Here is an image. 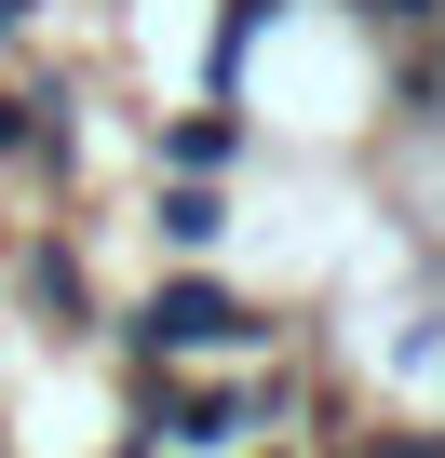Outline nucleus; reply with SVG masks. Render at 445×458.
<instances>
[{"mask_svg":"<svg viewBox=\"0 0 445 458\" xmlns=\"http://www.w3.org/2000/svg\"><path fill=\"white\" fill-rule=\"evenodd\" d=\"M189 351H270V324L230 297V284H162L149 310H135V364H189Z\"/></svg>","mask_w":445,"mask_h":458,"instance_id":"obj_1","label":"nucleus"},{"mask_svg":"<svg viewBox=\"0 0 445 458\" xmlns=\"http://www.w3.org/2000/svg\"><path fill=\"white\" fill-rule=\"evenodd\" d=\"M135 404H149L162 445H257V418H284V377H257V391H189L175 364H135Z\"/></svg>","mask_w":445,"mask_h":458,"instance_id":"obj_2","label":"nucleus"},{"mask_svg":"<svg viewBox=\"0 0 445 458\" xmlns=\"http://www.w3.org/2000/svg\"><path fill=\"white\" fill-rule=\"evenodd\" d=\"M162 162H175V175H230V162H244V122H230V108H189V122L162 135Z\"/></svg>","mask_w":445,"mask_h":458,"instance_id":"obj_3","label":"nucleus"},{"mask_svg":"<svg viewBox=\"0 0 445 458\" xmlns=\"http://www.w3.org/2000/svg\"><path fill=\"white\" fill-rule=\"evenodd\" d=\"M257 28H270V0H230V14H216V81H244V55H257Z\"/></svg>","mask_w":445,"mask_h":458,"instance_id":"obj_4","label":"nucleus"},{"mask_svg":"<svg viewBox=\"0 0 445 458\" xmlns=\"http://www.w3.org/2000/svg\"><path fill=\"white\" fill-rule=\"evenodd\" d=\"M162 229H175V243H216V189H202V175H175V202H162Z\"/></svg>","mask_w":445,"mask_h":458,"instance_id":"obj_5","label":"nucleus"},{"mask_svg":"<svg viewBox=\"0 0 445 458\" xmlns=\"http://www.w3.org/2000/svg\"><path fill=\"white\" fill-rule=\"evenodd\" d=\"M418 458H445V431H432V445H418Z\"/></svg>","mask_w":445,"mask_h":458,"instance_id":"obj_6","label":"nucleus"},{"mask_svg":"<svg viewBox=\"0 0 445 458\" xmlns=\"http://www.w3.org/2000/svg\"><path fill=\"white\" fill-rule=\"evenodd\" d=\"M432 108H445V68H432Z\"/></svg>","mask_w":445,"mask_h":458,"instance_id":"obj_7","label":"nucleus"}]
</instances>
